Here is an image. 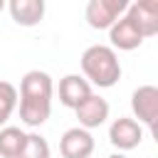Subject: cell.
Here are the masks:
<instances>
[{
    "label": "cell",
    "instance_id": "cell-1",
    "mask_svg": "<svg viewBox=\"0 0 158 158\" xmlns=\"http://www.w3.org/2000/svg\"><path fill=\"white\" fill-rule=\"evenodd\" d=\"M52 111V77L47 72L32 69L20 81V118L37 128L49 118Z\"/></svg>",
    "mask_w": 158,
    "mask_h": 158
},
{
    "label": "cell",
    "instance_id": "cell-2",
    "mask_svg": "<svg viewBox=\"0 0 158 158\" xmlns=\"http://www.w3.org/2000/svg\"><path fill=\"white\" fill-rule=\"evenodd\" d=\"M81 72L89 84H96L101 89L114 86L121 79V64L111 47L106 44H91L81 54Z\"/></svg>",
    "mask_w": 158,
    "mask_h": 158
},
{
    "label": "cell",
    "instance_id": "cell-3",
    "mask_svg": "<svg viewBox=\"0 0 158 158\" xmlns=\"http://www.w3.org/2000/svg\"><path fill=\"white\" fill-rule=\"evenodd\" d=\"M128 10L126 0H89L86 5V22L94 30H111V25L123 17V12Z\"/></svg>",
    "mask_w": 158,
    "mask_h": 158
},
{
    "label": "cell",
    "instance_id": "cell-4",
    "mask_svg": "<svg viewBox=\"0 0 158 158\" xmlns=\"http://www.w3.org/2000/svg\"><path fill=\"white\" fill-rule=\"evenodd\" d=\"M109 141H111V146H116L118 151H131V148L141 146L143 131H141V126H138L136 118L121 116V118H116V121L111 123V128H109Z\"/></svg>",
    "mask_w": 158,
    "mask_h": 158
},
{
    "label": "cell",
    "instance_id": "cell-5",
    "mask_svg": "<svg viewBox=\"0 0 158 158\" xmlns=\"http://www.w3.org/2000/svg\"><path fill=\"white\" fill-rule=\"evenodd\" d=\"M59 153L62 158H89L94 153V136L81 126L69 128L59 138Z\"/></svg>",
    "mask_w": 158,
    "mask_h": 158
},
{
    "label": "cell",
    "instance_id": "cell-6",
    "mask_svg": "<svg viewBox=\"0 0 158 158\" xmlns=\"http://www.w3.org/2000/svg\"><path fill=\"white\" fill-rule=\"evenodd\" d=\"M131 111L141 123H156L158 121V86H138L131 94Z\"/></svg>",
    "mask_w": 158,
    "mask_h": 158
},
{
    "label": "cell",
    "instance_id": "cell-7",
    "mask_svg": "<svg viewBox=\"0 0 158 158\" xmlns=\"http://www.w3.org/2000/svg\"><path fill=\"white\" fill-rule=\"evenodd\" d=\"M126 15L136 22L143 37L158 35V0H136L128 5Z\"/></svg>",
    "mask_w": 158,
    "mask_h": 158
},
{
    "label": "cell",
    "instance_id": "cell-8",
    "mask_svg": "<svg viewBox=\"0 0 158 158\" xmlns=\"http://www.w3.org/2000/svg\"><path fill=\"white\" fill-rule=\"evenodd\" d=\"M109 40H111L114 47H118V49H123V52H131V49L141 47L143 35H141V30L136 27V22H133L128 15H123V17H118V20L111 25Z\"/></svg>",
    "mask_w": 158,
    "mask_h": 158
},
{
    "label": "cell",
    "instance_id": "cell-9",
    "mask_svg": "<svg viewBox=\"0 0 158 158\" xmlns=\"http://www.w3.org/2000/svg\"><path fill=\"white\" fill-rule=\"evenodd\" d=\"M91 96V84L79 74H67L59 81V101L69 109H77Z\"/></svg>",
    "mask_w": 158,
    "mask_h": 158
},
{
    "label": "cell",
    "instance_id": "cell-10",
    "mask_svg": "<svg viewBox=\"0 0 158 158\" xmlns=\"http://www.w3.org/2000/svg\"><path fill=\"white\" fill-rule=\"evenodd\" d=\"M74 111H77V118H79V126L81 128H86V131L89 128H99L109 118V101L101 99V96H96V94H91Z\"/></svg>",
    "mask_w": 158,
    "mask_h": 158
},
{
    "label": "cell",
    "instance_id": "cell-11",
    "mask_svg": "<svg viewBox=\"0 0 158 158\" xmlns=\"http://www.w3.org/2000/svg\"><path fill=\"white\" fill-rule=\"evenodd\" d=\"M7 10L12 20L22 27H35L44 17V0H10Z\"/></svg>",
    "mask_w": 158,
    "mask_h": 158
},
{
    "label": "cell",
    "instance_id": "cell-12",
    "mask_svg": "<svg viewBox=\"0 0 158 158\" xmlns=\"http://www.w3.org/2000/svg\"><path fill=\"white\" fill-rule=\"evenodd\" d=\"M27 133L17 126H5L0 128V158H17L20 151L25 148Z\"/></svg>",
    "mask_w": 158,
    "mask_h": 158
},
{
    "label": "cell",
    "instance_id": "cell-13",
    "mask_svg": "<svg viewBox=\"0 0 158 158\" xmlns=\"http://www.w3.org/2000/svg\"><path fill=\"white\" fill-rule=\"evenodd\" d=\"M15 106H17V89L10 81H2L0 79V126L2 128H5L7 118L12 116Z\"/></svg>",
    "mask_w": 158,
    "mask_h": 158
},
{
    "label": "cell",
    "instance_id": "cell-14",
    "mask_svg": "<svg viewBox=\"0 0 158 158\" xmlns=\"http://www.w3.org/2000/svg\"><path fill=\"white\" fill-rule=\"evenodd\" d=\"M17 158H49V143L40 133H27L25 148L20 151Z\"/></svg>",
    "mask_w": 158,
    "mask_h": 158
},
{
    "label": "cell",
    "instance_id": "cell-15",
    "mask_svg": "<svg viewBox=\"0 0 158 158\" xmlns=\"http://www.w3.org/2000/svg\"><path fill=\"white\" fill-rule=\"evenodd\" d=\"M151 136H153V141L158 143V121H156V123H151Z\"/></svg>",
    "mask_w": 158,
    "mask_h": 158
},
{
    "label": "cell",
    "instance_id": "cell-16",
    "mask_svg": "<svg viewBox=\"0 0 158 158\" xmlns=\"http://www.w3.org/2000/svg\"><path fill=\"white\" fill-rule=\"evenodd\" d=\"M106 158H126L123 153H111V156H106Z\"/></svg>",
    "mask_w": 158,
    "mask_h": 158
},
{
    "label": "cell",
    "instance_id": "cell-17",
    "mask_svg": "<svg viewBox=\"0 0 158 158\" xmlns=\"http://www.w3.org/2000/svg\"><path fill=\"white\" fill-rule=\"evenodd\" d=\"M2 10H5V2H2V0H0V12H2Z\"/></svg>",
    "mask_w": 158,
    "mask_h": 158
}]
</instances>
